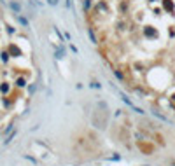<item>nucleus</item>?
<instances>
[{"mask_svg":"<svg viewBox=\"0 0 175 166\" xmlns=\"http://www.w3.org/2000/svg\"><path fill=\"white\" fill-rule=\"evenodd\" d=\"M7 5H9V9H11L14 14H23V7H21V4H19L18 0H9Z\"/></svg>","mask_w":175,"mask_h":166,"instance_id":"nucleus-1","label":"nucleus"},{"mask_svg":"<svg viewBox=\"0 0 175 166\" xmlns=\"http://www.w3.org/2000/svg\"><path fill=\"white\" fill-rule=\"evenodd\" d=\"M14 84H16L18 88H25V86H26V79H25V77H18V79L14 81Z\"/></svg>","mask_w":175,"mask_h":166,"instance_id":"nucleus-3","label":"nucleus"},{"mask_svg":"<svg viewBox=\"0 0 175 166\" xmlns=\"http://www.w3.org/2000/svg\"><path fill=\"white\" fill-rule=\"evenodd\" d=\"M47 2V5H51V7H56L58 4H60V0H46Z\"/></svg>","mask_w":175,"mask_h":166,"instance_id":"nucleus-4","label":"nucleus"},{"mask_svg":"<svg viewBox=\"0 0 175 166\" xmlns=\"http://www.w3.org/2000/svg\"><path fill=\"white\" fill-rule=\"evenodd\" d=\"M14 16H16L18 23H19L21 26H25V28H30V21L26 19V16H23V14H14Z\"/></svg>","mask_w":175,"mask_h":166,"instance_id":"nucleus-2","label":"nucleus"},{"mask_svg":"<svg viewBox=\"0 0 175 166\" xmlns=\"http://www.w3.org/2000/svg\"><path fill=\"white\" fill-rule=\"evenodd\" d=\"M67 7L72 9V7H74V2H72V0H67Z\"/></svg>","mask_w":175,"mask_h":166,"instance_id":"nucleus-5","label":"nucleus"}]
</instances>
